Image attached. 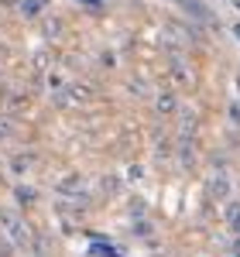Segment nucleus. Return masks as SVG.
Returning a JSON list of instances; mask_svg holds the SVG:
<instances>
[{
  "instance_id": "obj_1",
  "label": "nucleus",
  "mask_w": 240,
  "mask_h": 257,
  "mask_svg": "<svg viewBox=\"0 0 240 257\" xmlns=\"http://www.w3.org/2000/svg\"><path fill=\"white\" fill-rule=\"evenodd\" d=\"M0 226H4V237L11 240L14 247H31V230L21 219L18 209H0Z\"/></svg>"
},
{
  "instance_id": "obj_2",
  "label": "nucleus",
  "mask_w": 240,
  "mask_h": 257,
  "mask_svg": "<svg viewBox=\"0 0 240 257\" xmlns=\"http://www.w3.org/2000/svg\"><path fill=\"white\" fill-rule=\"evenodd\" d=\"M230 182H233V178H230V168H226L223 161H216V165H213V175H209V196L223 202V199L230 196Z\"/></svg>"
},
{
  "instance_id": "obj_3",
  "label": "nucleus",
  "mask_w": 240,
  "mask_h": 257,
  "mask_svg": "<svg viewBox=\"0 0 240 257\" xmlns=\"http://www.w3.org/2000/svg\"><path fill=\"white\" fill-rule=\"evenodd\" d=\"M55 99H59V106H82V103L93 99V89H89L86 82H72V86H65Z\"/></svg>"
},
{
  "instance_id": "obj_4",
  "label": "nucleus",
  "mask_w": 240,
  "mask_h": 257,
  "mask_svg": "<svg viewBox=\"0 0 240 257\" xmlns=\"http://www.w3.org/2000/svg\"><path fill=\"white\" fill-rule=\"evenodd\" d=\"M179 4H182V11H185L189 18H196V21H206V24L213 21V11H209L206 4H199V0H179Z\"/></svg>"
},
{
  "instance_id": "obj_5",
  "label": "nucleus",
  "mask_w": 240,
  "mask_h": 257,
  "mask_svg": "<svg viewBox=\"0 0 240 257\" xmlns=\"http://www.w3.org/2000/svg\"><path fill=\"white\" fill-rule=\"evenodd\" d=\"M168 69H172V79H175V86H189V82H192V72H189V65H185L179 55H172V65H168Z\"/></svg>"
},
{
  "instance_id": "obj_6",
  "label": "nucleus",
  "mask_w": 240,
  "mask_h": 257,
  "mask_svg": "<svg viewBox=\"0 0 240 257\" xmlns=\"http://www.w3.org/2000/svg\"><path fill=\"white\" fill-rule=\"evenodd\" d=\"M155 110L165 113V117L175 113V96H172V93H158V96H155Z\"/></svg>"
},
{
  "instance_id": "obj_7",
  "label": "nucleus",
  "mask_w": 240,
  "mask_h": 257,
  "mask_svg": "<svg viewBox=\"0 0 240 257\" xmlns=\"http://www.w3.org/2000/svg\"><path fill=\"white\" fill-rule=\"evenodd\" d=\"M223 216H226V226H230L233 233H240V202H230Z\"/></svg>"
},
{
  "instance_id": "obj_8",
  "label": "nucleus",
  "mask_w": 240,
  "mask_h": 257,
  "mask_svg": "<svg viewBox=\"0 0 240 257\" xmlns=\"http://www.w3.org/2000/svg\"><path fill=\"white\" fill-rule=\"evenodd\" d=\"M45 4H48V0H24V4H21V11H24V18H38Z\"/></svg>"
},
{
  "instance_id": "obj_9",
  "label": "nucleus",
  "mask_w": 240,
  "mask_h": 257,
  "mask_svg": "<svg viewBox=\"0 0 240 257\" xmlns=\"http://www.w3.org/2000/svg\"><path fill=\"white\" fill-rule=\"evenodd\" d=\"M59 189H62V196H76V192H82V178H76V175H72V178H65Z\"/></svg>"
},
{
  "instance_id": "obj_10",
  "label": "nucleus",
  "mask_w": 240,
  "mask_h": 257,
  "mask_svg": "<svg viewBox=\"0 0 240 257\" xmlns=\"http://www.w3.org/2000/svg\"><path fill=\"white\" fill-rule=\"evenodd\" d=\"M11 168H14L18 175H24V172L31 168V155H14V158H11Z\"/></svg>"
},
{
  "instance_id": "obj_11",
  "label": "nucleus",
  "mask_w": 240,
  "mask_h": 257,
  "mask_svg": "<svg viewBox=\"0 0 240 257\" xmlns=\"http://www.w3.org/2000/svg\"><path fill=\"white\" fill-rule=\"evenodd\" d=\"M14 196H18V202L31 206V202H35V189H31V185H18V189H14Z\"/></svg>"
},
{
  "instance_id": "obj_12",
  "label": "nucleus",
  "mask_w": 240,
  "mask_h": 257,
  "mask_svg": "<svg viewBox=\"0 0 240 257\" xmlns=\"http://www.w3.org/2000/svg\"><path fill=\"white\" fill-rule=\"evenodd\" d=\"M48 89H55V93H62V89H65V76H62V72H48Z\"/></svg>"
},
{
  "instance_id": "obj_13",
  "label": "nucleus",
  "mask_w": 240,
  "mask_h": 257,
  "mask_svg": "<svg viewBox=\"0 0 240 257\" xmlns=\"http://www.w3.org/2000/svg\"><path fill=\"white\" fill-rule=\"evenodd\" d=\"M24 110V99L21 96H7V113H21Z\"/></svg>"
},
{
  "instance_id": "obj_14",
  "label": "nucleus",
  "mask_w": 240,
  "mask_h": 257,
  "mask_svg": "<svg viewBox=\"0 0 240 257\" xmlns=\"http://www.w3.org/2000/svg\"><path fill=\"white\" fill-rule=\"evenodd\" d=\"M93 254H100V257H120V250H117V247H100V243H96V247H93Z\"/></svg>"
},
{
  "instance_id": "obj_15",
  "label": "nucleus",
  "mask_w": 240,
  "mask_h": 257,
  "mask_svg": "<svg viewBox=\"0 0 240 257\" xmlns=\"http://www.w3.org/2000/svg\"><path fill=\"white\" fill-rule=\"evenodd\" d=\"M230 120L240 127V103H230Z\"/></svg>"
},
{
  "instance_id": "obj_16",
  "label": "nucleus",
  "mask_w": 240,
  "mask_h": 257,
  "mask_svg": "<svg viewBox=\"0 0 240 257\" xmlns=\"http://www.w3.org/2000/svg\"><path fill=\"white\" fill-rule=\"evenodd\" d=\"M7 134H11V123H7V120H0V141H7Z\"/></svg>"
},
{
  "instance_id": "obj_17",
  "label": "nucleus",
  "mask_w": 240,
  "mask_h": 257,
  "mask_svg": "<svg viewBox=\"0 0 240 257\" xmlns=\"http://www.w3.org/2000/svg\"><path fill=\"white\" fill-rule=\"evenodd\" d=\"M82 4H89V7H96V4H100V0H82Z\"/></svg>"
},
{
  "instance_id": "obj_18",
  "label": "nucleus",
  "mask_w": 240,
  "mask_h": 257,
  "mask_svg": "<svg viewBox=\"0 0 240 257\" xmlns=\"http://www.w3.org/2000/svg\"><path fill=\"white\" fill-rule=\"evenodd\" d=\"M233 35H237V41H240V24H237V28H233Z\"/></svg>"
}]
</instances>
